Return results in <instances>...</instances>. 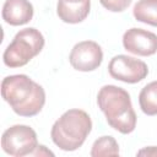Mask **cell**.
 <instances>
[{"mask_svg": "<svg viewBox=\"0 0 157 157\" xmlns=\"http://www.w3.org/2000/svg\"><path fill=\"white\" fill-rule=\"evenodd\" d=\"M109 75L126 83H137L148 75L147 64L140 59L119 54L110 59L108 64Z\"/></svg>", "mask_w": 157, "mask_h": 157, "instance_id": "cell-6", "label": "cell"}, {"mask_svg": "<svg viewBox=\"0 0 157 157\" xmlns=\"http://www.w3.org/2000/svg\"><path fill=\"white\" fill-rule=\"evenodd\" d=\"M33 5L28 0H6L2 5V20L11 26H22L33 17Z\"/></svg>", "mask_w": 157, "mask_h": 157, "instance_id": "cell-9", "label": "cell"}, {"mask_svg": "<svg viewBox=\"0 0 157 157\" xmlns=\"http://www.w3.org/2000/svg\"><path fill=\"white\" fill-rule=\"evenodd\" d=\"M123 45L129 53L140 56H150L157 53V34L132 27L124 33Z\"/></svg>", "mask_w": 157, "mask_h": 157, "instance_id": "cell-8", "label": "cell"}, {"mask_svg": "<svg viewBox=\"0 0 157 157\" xmlns=\"http://www.w3.org/2000/svg\"><path fill=\"white\" fill-rule=\"evenodd\" d=\"M139 104L146 115H157V81L147 83L140 91Z\"/></svg>", "mask_w": 157, "mask_h": 157, "instance_id": "cell-12", "label": "cell"}, {"mask_svg": "<svg viewBox=\"0 0 157 157\" xmlns=\"http://www.w3.org/2000/svg\"><path fill=\"white\" fill-rule=\"evenodd\" d=\"M132 15L137 21L157 27V0H139L134 5Z\"/></svg>", "mask_w": 157, "mask_h": 157, "instance_id": "cell-11", "label": "cell"}, {"mask_svg": "<svg viewBox=\"0 0 157 157\" xmlns=\"http://www.w3.org/2000/svg\"><path fill=\"white\" fill-rule=\"evenodd\" d=\"M91 9V1H85V2H78V4H72V2H65L61 0H58L56 4V13L59 18L63 22L66 23H80L90 13Z\"/></svg>", "mask_w": 157, "mask_h": 157, "instance_id": "cell-10", "label": "cell"}, {"mask_svg": "<svg viewBox=\"0 0 157 157\" xmlns=\"http://www.w3.org/2000/svg\"><path fill=\"white\" fill-rule=\"evenodd\" d=\"M139 156H157V147L156 146H150L140 150L137 152Z\"/></svg>", "mask_w": 157, "mask_h": 157, "instance_id": "cell-16", "label": "cell"}, {"mask_svg": "<svg viewBox=\"0 0 157 157\" xmlns=\"http://www.w3.org/2000/svg\"><path fill=\"white\" fill-rule=\"evenodd\" d=\"M92 130L91 117L82 109H69L55 120L50 130L52 141L63 151L80 148Z\"/></svg>", "mask_w": 157, "mask_h": 157, "instance_id": "cell-3", "label": "cell"}, {"mask_svg": "<svg viewBox=\"0 0 157 157\" xmlns=\"http://www.w3.org/2000/svg\"><path fill=\"white\" fill-rule=\"evenodd\" d=\"M101 5L112 12H121L128 9L131 0H99Z\"/></svg>", "mask_w": 157, "mask_h": 157, "instance_id": "cell-14", "label": "cell"}, {"mask_svg": "<svg viewBox=\"0 0 157 157\" xmlns=\"http://www.w3.org/2000/svg\"><path fill=\"white\" fill-rule=\"evenodd\" d=\"M91 156H119V145L113 136H102L93 142Z\"/></svg>", "mask_w": 157, "mask_h": 157, "instance_id": "cell-13", "label": "cell"}, {"mask_svg": "<svg viewBox=\"0 0 157 157\" xmlns=\"http://www.w3.org/2000/svg\"><path fill=\"white\" fill-rule=\"evenodd\" d=\"M38 146L37 134L28 125H12L1 136V147L5 153L13 157L32 155Z\"/></svg>", "mask_w": 157, "mask_h": 157, "instance_id": "cell-5", "label": "cell"}, {"mask_svg": "<svg viewBox=\"0 0 157 157\" xmlns=\"http://www.w3.org/2000/svg\"><path fill=\"white\" fill-rule=\"evenodd\" d=\"M69 61L71 66L82 72L98 69L103 61V52L101 45L94 40H82L74 45L70 52Z\"/></svg>", "mask_w": 157, "mask_h": 157, "instance_id": "cell-7", "label": "cell"}, {"mask_svg": "<svg viewBox=\"0 0 157 157\" xmlns=\"http://www.w3.org/2000/svg\"><path fill=\"white\" fill-rule=\"evenodd\" d=\"M1 96L20 117L37 115L45 103L44 88L25 74L6 76L1 81Z\"/></svg>", "mask_w": 157, "mask_h": 157, "instance_id": "cell-1", "label": "cell"}, {"mask_svg": "<svg viewBox=\"0 0 157 157\" xmlns=\"http://www.w3.org/2000/svg\"><path fill=\"white\" fill-rule=\"evenodd\" d=\"M97 104L114 130L120 134H130L135 130L136 113L128 91L114 85H105L98 91Z\"/></svg>", "mask_w": 157, "mask_h": 157, "instance_id": "cell-2", "label": "cell"}, {"mask_svg": "<svg viewBox=\"0 0 157 157\" xmlns=\"http://www.w3.org/2000/svg\"><path fill=\"white\" fill-rule=\"evenodd\" d=\"M65 2H72V4H78V2H85V1H91V0H61Z\"/></svg>", "mask_w": 157, "mask_h": 157, "instance_id": "cell-17", "label": "cell"}, {"mask_svg": "<svg viewBox=\"0 0 157 157\" xmlns=\"http://www.w3.org/2000/svg\"><path fill=\"white\" fill-rule=\"evenodd\" d=\"M32 155L33 156H54V153L53 152H50L49 150H47L45 148V146H43V145H38L37 147H36V150L32 152Z\"/></svg>", "mask_w": 157, "mask_h": 157, "instance_id": "cell-15", "label": "cell"}, {"mask_svg": "<svg viewBox=\"0 0 157 157\" xmlns=\"http://www.w3.org/2000/svg\"><path fill=\"white\" fill-rule=\"evenodd\" d=\"M44 43V37L37 28H23L15 34L12 42L6 47L2 61L12 69L25 66L42 52Z\"/></svg>", "mask_w": 157, "mask_h": 157, "instance_id": "cell-4", "label": "cell"}]
</instances>
